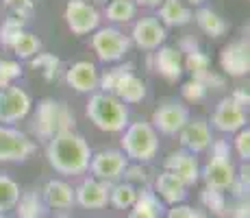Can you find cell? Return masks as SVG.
I'll list each match as a JSON object with an SVG mask.
<instances>
[{"instance_id":"6da1fadb","label":"cell","mask_w":250,"mask_h":218,"mask_svg":"<svg viewBox=\"0 0 250 218\" xmlns=\"http://www.w3.org/2000/svg\"><path fill=\"white\" fill-rule=\"evenodd\" d=\"M46 159L55 172L65 174V177H79L89 170L91 148L81 133L63 131L52 140H48Z\"/></svg>"},{"instance_id":"7a4b0ae2","label":"cell","mask_w":250,"mask_h":218,"mask_svg":"<svg viewBox=\"0 0 250 218\" xmlns=\"http://www.w3.org/2000/svg\"><path fill=\"white\" fill-rule=\"evenodd\" d=\"M85 114L94 122V127L104 133H122L128 127V107L113 94L94 92L87 100Z\"/></svg>"},{"instance_id":"3957f363","label":"cell","mask_w":250,"mask_h":218,"mask_svg":"<svg viewBox=\"0 0 250 218\" xmlns=\"http://www.w3.org/2000/svg\"><path fill=\"white\" fill-rule=\"evenodd\" d=\"M74 114L68 103L44 98L42 103H37L35 116H33V131L40 140H52L63 131H74Z\"/></svg>"},{"instance_id":"277c9868","label":"cell","mask_w":250,"mask_h":218,"mask_svg":"<svg viewBox=\"0 0 250 218\" xmlns=\"http://www.w3.org/2000/svg\"><path fill=\"white\" fill-rule=\"evenodd\" d=\"M122 153L135 164H148L159 153V133L150 122H128L122 131Z\"/></svg>"},{"instance_id":"5b68a950","label":"cell","mask_w":250,"mask_h":218,"mask_svg":"<svg viewBox=\"0 0 250 218\" xmlns=\"http://www.w3.org/2000/svg\"><path fill=\"white\" fill-rule=\"evenodd\" d=\"M131 37L124 35L120 28L115 26H100L98 31H94L91 35V48L98 55L100 61L104 64H115L122 61L124 55L131 50Z\"/></svg>"},{"instance_id":"8992f818","label":"cell","mask_w":250,"mask_h":218,"mask_svg":"<svg viewBox=\"0 0 250 218\" xmlns=\"http://www.w3.org/2000/svg\"><path fill=\"white\" fill-rule=\"evenodd\" d=\"M33 109V98L24 87L9 85L0 90V124L13 127L24 120Z\"/></svg>"},{"instance_id":"52a82bcc","label":"cell","mask_w":250,"mask_h":218,"mask_svg":"<svg viewBox=\"0 0 250 218\" xmlns=\"http://www.w3.org/2000/svg\"><path fill=\"white\" fill-rule=\"evenodd\" d=\"M128 168V159L120 148H104V151L91 153V162H89V172L94 179L104 183H115L124 177Z\"/></svg>"},{"instance_id":"ba28073f","label":"cell","mask_w":250,"mask_h":218,"mask_svg":"<svg viewBox=\"0 0 250 218\" xmlns=\"http://www.w3.org/2000/svg\"><path fill=\"white\" fill-rule=\"evenodd\" d=\"M37 151L35 140H31L26 133H22L16 127L0 124V164L9 162H26Z\"/></svg>"},{"instance_id":"9c48e42d","label":"cell","mask_w":250,"mask_h":218,"mask_svg":"<svg viewBox=\"0 0 250 218\" xmlns=\"http://www.w3.org/2000/svg\"><path fill=\"white\" fill-rule=\"evenodd\" d=\"M189 109L179 100H163V103L152 111L150 124L157 133L161 135H179L181 129L189 122Z\"/></svg>"},{"instance_id":"30bf717a","label":"cell","mask_w":250,"mask_h":218,"mask_svg":"<svg viewBox=\"0 0 250 218\" xmlns=\"http://www.w3.org/2000/svg\"><path fill=\"white\" fill-rule=\"evenodd\" d=\"M63 18L74 35H89V33L98 31L100 20H103L98 9L85 0H68Z\"/></svg>"},{"instance_id":"8fae6325","label":"cell","mask_w":250,"mask_h":218,"mask_svg":"<svg viewBox=\"0 0 250 218\" xmlns=\"http://www.w3.org/2000/svg\"><path fill=\"white\" fill-rule=\"evenodd\" d=\"M211 124L213 129H218L220 133H237L244 127H248V116L246 109L239 107L230 96L222 98L213 109V116H211Z\"/></svg>"},{"instance_id":"7c38bea8","label":"cell","mask_w":250,"mask_h":218,"mask_svg":"<svg viewBox=\"0 0 250 218\" xmlns=\"http://www.w3.org/2000/svg\"><path fill=\"white\" fill-rule=\"evenodd\" d=\"M131 44H135L137 48L142 50H157V48L163 46L167 37L166 26L157 20V16H146V18H139V20L133 24V31H131Z\"/></svg>"},{"instance_id":"4fadbf2b","label":"cell","mask_w":250,"mask_h":218,"mask_svg":"<svg viewBox=\"0 0 250 218\" xmlns=\"http://www.w3.org/2000/svg\"><path fill=\"white\" fill-rule=\"evenodd\" d=\"M220 66L229 76H246L250 72V42L248 37L227 44L220 52Z\"/></svg>"},{"instance_id":"5bb4252c","label":"cell","mask_w":250,"mask_h":218,"mask_svg":"<svg viewBox=\"0 0 250 218\" xmlns=\"http://www.w3.org/2000/svg\"><path fill=\"white\" fill-rule=\"evenodd\" d=\"M235 177H237V170L230 157H209V162L200 168V179H205L207 188L211 190H230Z\"/></svg>"},{"instance_id":"9a60e30c","label":"cell","mask_w":250,"mask_h":218,"mask_svg":"<svg viewBox=\"0 0 250 218\" xmlns=\"http://www.w3.org/2000/svg\"><path fill=\"white\" fill-rule=\"evenodd\" d=\"M111 94L118 100H122L124 105H137L146 98V83H144L142 76H137L133 72V64L122 66Z\"/></svg>"},{"instance_id":"2e32d148","label":"cell","mask_w":250,"mask_h":218,"mask_svg":"<svg viewBox=\"0 0 250 218\" xmlns=\"http://www.w3.org/2000/svg\"><path fill=\"white\" fill-rule=\"evenodd\" d=\"M179 138H181L183 151L191 155L209 151L211 142H213V133H211V127L205 118H194V120L189 118V122L181 129Z\"/></svg>"},{"instance_id":"e0dca14e","label":"cell","mask_w":250,"mask_h":218,"mask_svg":"<svg viewBox=\"0 0 250 218\" xmlns=\"http://www.w3.org/2000/svg\"><path fill=\"white\" fill-rule=\"evenodd\" d=\"M163 170L172 172L174 177H179L183 183H185L187 188L189 186H196L200 179V164H198V157L187 151H183V148H179V151H172L170 155H167L166 159V168Z\"/></svg>"},{"instance_id":"ac0fdd59","label":"cell","mask_w":250,"mask_h":218,"mask_svg":"<svg viewBox=\"0 0 250 218\" xmlns=\"http://www.w3.org/2000/svg\"><path fill=\"white\" fill-rule=\"evenodd\" d=\"M109 183L87 177L74 188V201L85 210H103L109 205Z\"/></svg>"},{"instance_id":"d6986e66","label":"cell","mask_w":250,"mask_h":218,"mask_svg":"<svg viewBox=\"0 0 250 218\" xmlns=\"http://www.w3.org/2000/svg\"><path fill=\"white\" fill-rule=\"evenodd\" d=\"M65 81L79 94H94V92H98L100 72L91 61H76L65 72Z\"/></svg>"},{"instance_id":"ffe728a7","label":"cell","mask_w":250,"mask_h":218,"mask_svg":"<svg viewBox=\"0 0 250 218\" xmlns=\"http://www.w3.org/2000/svg\"><path fill=\"white\" fill-rule=\"evenodd\" d=\"M155 72L174 83L183 76V52L176 46H161L155 52Z\"/></svg>"},{"instance_id":"44dd1931","label":"cell","mask_w":250,"mask_h":218,"mask_svg":"<svg viewBox=\"0 0 250 218\" xmlns=\"http://www.w3.org/2000/svg\"><path fill=\"white\" fill-rule=\"evenodd\" d=\"M155 192L157 196H159V201L163 205H181V203H185L187 198V186L181 181L179 177H174L172 172L163 170L159 172V177H157L155 181Z\"/></svg>"},{"instance_id":"7402d4cb","label":"cell","mask_w":250,"mask_h":218,"mask_svg":"<svg viewBox=\"0 0 250 218\" xmlns=\"http://www.w3.org/2000/svg\"><path fill=\"white\" fill-rule=\"evenodd\" d=\"M42 198H44L46 207L48 210H70L72 205H74V188L70 186L68 181H63V179H50V181H46L44 190L40 192Z\"/></svg>"},{"instance_id":"603a6c76","label":"cell","mask_w":250,"mask_h":218,"mask_svg":"<svg viewBox=\"0 0 250 218\" xmlns=\"http://www.w3.org/2000/svg\"><path fill=\"white\" fill-rule=\"evenodd\" d=\"M163 26H185L194 20V11L183 0H163L157 16Z\"/></svg>"},{"instance_id":"cb8c5ba5","label":"cell","mask_w":250,"mask_h":218,"mask_svg":"<svg viewBox=\"0 0 250 218\" xmlns=\"http://www.w3.org/2000/svg\"><path fill=\"white\" fill-rule=\"evenodd\" d=\"M163 214H166V205L159 201V196L150 188H142L126 218H163Z\"/></svg>"},{"instance_id":"d4e9b609","label":"cell","mask_w":250,"mask_h":218,"mask_svg":"<svg viewBox=\"0 0 250 218\" xmlns=\"http://www.w3.org/2000/svg\"><path fill=\"white\" fill-rule=\"evenodd\" d=\"M194 20L198 24V28L203 33H207L209 37H222L229 33V22L220 16L218 11L209 7H200L198 11L194 13Z\"/></svg>"},{"instance_id":"484cf974","label":"cell","mask_w":250,"mask_h":218,"mask_svg":"<svg viewBox=\"0 0 250 218\" xmlns=\"http://www.w3.org/2000/svg\"><path fill=\"white\" fill-rule=\"evenodd\" d=\"M13 210H16L18 218H46L48 216V207L37 190L22 192Z\"/></svg>"},{"instance_id":"4316f807","label":"cell","mask_w":250,"mask_h":218,"mask_svg":"<svg viewBox=\"0 0 250 218\" xmlns=\"http://www.w3.org/2000/svg\"><path fill=\"white\" fill-rule=\"evenodd\" d=\"M137 192L139 188H135L128 181H118L109 188V203L118 210H131L137 201Z\"/></svg>"},{"instance_id":"83f0119b","label":"cell","mask_w":250,"mask_h":218,"mask_svg":"<svg viewBox=\"0 0 250 218\" xmlns=\"http://www.w3.org/2000/svg\"><path fill=\"white\" fill-rule=\"evenodd\" d=\"M20 194V183L9 174H0V214H7L9 210H13Z\"/></svg>"},{"instance_id":"f1b7e54d","label":"cell","mask_w":250,"mask_h":218,"mask_svg":"<svg viewBox=\"0 0 250 218\" xmlns=\"http://www.w3.org/2000/svg\"><path fill=\"white\" fill-rule=\"evenodd\" d=\"M31 68L35 72H40L46 81H55L61 70V59L52 52H37L31 59Z\"/></svg>"},{"instance_id":"f546056e","label":"cell","mask_w":250,"mask_h":218,"mask_svg":"<svg viewBox=\"0 0 250 218\" xmlns=\"http://www.w3.org/2000/svg\"><path fill=\"white\" fill-rule=\"evenodd\" d=\"M11 50L18 59H33V57L42 50V40L35 35V33L22 31L20 35H18V40L13 42Z\"/></svg>"},{"instance_id":"4dcf8cb0","label":"cell","mask_w":250,"mask_h":218,"mask_svg":"<svg viewBox=\"0 0 250 218\" xmlns=\"http://www.w3.org/2000/svg\"><path fill=\"white\" fill-rule=\"evenodd\" d=\"M135 13H137V7L133 0H111V2L107 4V9H104L107 20H111L115 24L131 22L133 18H135Z\"/></svg>"},{"instance_id":"1f68e13d","label":"cell","mask_w":250,"mask_h":218,"mask_svg":"<svg viewBox=\"0 0 250 218\" xmlns=\"http://www.w3.org/2000/svg\"><path fill=\"white\" fill-rule=\"evenodd\" d=\"M183 68H187L191 74V79H198L203 81L207 74L211 72V57L203 50H196V52H189V55L183 59Z\"/></svg>"},{"instance_id":"d6a6232c","label":"cell","mask_w":250,"mask_h":218,"mask_svg":"<svg viewBox=\"0 0 250 218\" xmlns=\"http://www.w3.org/2000/svg\"><path fill=\"white\" fill-rule=\"evenodd\" d=\"M200 201L213 216H227V196H224V192L205 188L203 194H200Z\"/></svg>"},{"instance_id":"836d02e7","label":"cell","mask_w":250,"mask_h":218,"mask_svg":"<svg viewBox=\"0 0 250 218\" xmlns=\"http://www.w3.org/2000/svg\"><path fill=\"white\" fill-rule=\"evenodd\" d=\"M24 24L26 22L18 20V18H11V16H9L7 20H2V24H0V46L11 48L13 42L18 40V35H20L22 31H26Z\"/></svg>"},{"instance_id":"e575fe53","label":"cell","mask_w":250,"mask_h":218,"mask_svg":"<svg viewBox=\"0 0 250 218\" xmlns=\"http://www.w3.org/2000/svg\"><path fill=\"white\" fill-rule=\"evenodd\" d=\"M22 76V66L20 61L13 59H0V90L2 87L13 85Z\"/></svg>"},{"instance_id":"d590c367","label":"cell","mask_w":250,"mask_h":218,"mask_svg":"<svg viewBox=\"0 0 250 218\" xmlns=\"http://www.w3.org/2000/svg\"><path fill=\"white\" fill-rule=\"evenodd\" d=\"M207 92H209V87H207L203 81H198V79L185 81V83H183V87H181L183 98L189 100V103H198V100H203L205 96H207Z\"/></svg>"},{"instance_id":"8d00e7d4","label":"cell","mask_w":250,"mask_h":218,"mask_svg":"<svg viewBox=\"0 0 250 218\" xmlns=\"http://www.w3.org/2000/svg\"><path fill=\"white\" fill-rule=\"evenodd\" d=\"M4 9L11 13V18L28 22L33 16V0H4Z\"/></svg>"},{"instance_id":"74e56055","label":"cell","mask_w":250,"mask_h":218,"mask_svg":"<svg viewBox=\"0 0 250 218\" xmlns=\"http://www.w3.org/2000/svg\"><path fill=\"white\" fill-rule=\"evenodd\" d=\"M163 218H209V216L203 210H194L191 205L181 203V205H172L170 210H166Z\"/></svg>"},{"instance_id":"f35d334b","label":"cell","mask_w":250,"mask_h":218,"mask_svg":"<svg viewBox=\"0 0 250 218\" xmlns=\"http://www.w3.org/2000/svg\"><path fill=\"white\" fill-rule=\"evenodd\" d=\"M235 151H237L242 162L250 159V129L248 127H244L242 131L235 133Z\"/></svg>"},{"instance_id":"ab89813d","label":"cell","mask_w":250,"mask_h":218,"mask_svg":"<svg viewBox=\"0 0 250 218\" xmlns=\"http://www.w3.org/2000/svg\"><path fill=\"white\" fill-rule=\"evenodd\" d=\"M124 177H126V181L133 183L135 188H137V183H142V188H146V183H148V172H146V168H142V164H135V166L128 164Z\"/></svg>"},{"instance_id":"60d3db41","label":"cell","mask_w":250,"mask_h":218,"mask_svg":"<svg viewBox=\"0 0 250 218\" xmlns=\"http://www.w3.org/2000/svg\"><path fill=\"white\" fill-rule=\"evenodd\" d=\"M209 151H211V157H230V144H229V140H215L213 138Z\"/></svg>"},{"instance_id":"b9f144b4","label":"cell","mask_w":250,"mask_h":218,"mask_svg":"<svg viewBox=\"0 0 250 218\" xmlns=\"http://www.w3.org/2000/svg\"><path fill=\"white\" fill-rule=\"evenodd\" d=\"M203 83H205L207 87H215V90H222V87L227 85V79H224L222 74H218V72L211 70L209 74H207L205 79H203Z\"/></svg>"},{"instance_id":"7bdbcfd3","label":"cell","mask_w":250,"mask_h":218,"mask_svg":"<svg viewBox=\"0 0 250 218\" xmlns=\"http://www.w3.org/2000/svg\"><path fill=\"white\" fill-rule=\"evenodd\" d=\"M230 218H250L248 198H244V201H237V203H235V207L230 210Z\"/></svg>"},{"instance_id":"ee69618b","label":"cell","mask_w":250,"mask_h":218,"mask_svg":"<svg viewBox=\"0 0 250 218\" xmlns=\"http://www.w3.org/2000/svg\"><path fill=\"white\" fill-rule=\"evenodd\" d=\"M230 98L235 100V103L239 105V107H244V109H248V103H250V94H248V90H244V87H237V90L230 94Z\"/></svg>"},{"instance_id":"f6af8a7d","label":"cell","mask_w":250,"mask_h":218,"mask_svg":"<svg viewBox=\"0 0 250 218\" xmlns=\"http://www.w3.org/2000/svg\"><path fill=\"white\" fill-rule=\"evenodd\" d=\"M176 48H179L181 52H187V55H189V52L198 50V42L191 40V37H185V40H181V46H176Z\"/></svg>"},{"instance_id":"bcb514c9","label":"cell","mask_w":250,"mask_h":218,"mask_svg":"<svg viewBox=\"0 0 250 218\" xmlns=\"http://www.w3.org/2000/svg\"><path fill=\"white\" fill-rule=\"evenodd\" d=\"M135 7H146V9H159L163 0H133Z\"/></svg>"},{"instance_id":"7dc6e473","label":"cell","mask_w":250,"mask_h":218,"mask_svg":"<svg viewBox=\"0 0 250 218\" xmlns=\"http://www.w3.org/2000/svg\"><path fill=\"white\" fill-rule=\"evenodd\" d=\"M185 4H189V7H200V4L205 2V0H183Z\"/></svg>"},{"instance_id":"c3c4849f","label":"cell","mask_w":250,"mask_h":218,"mask_svg":"<svg viewBox=\"0 0 250 218\" xmlns=\"http://www.w3.org/2000/svg\"><path fill=\"white\" fill-rule=\"evenodd\" d=\"M85 2H87V0H85ZM89 2H104V0H89Z\"/></svg>"},{"instance_id":"681fc988","label":"cell","mask_w":250,"mask_h":218,"mask_svg":"<svg viewBox=\"0 0 250 218\" xmlns=\"http://www.w3.org/2000/svg\"><path fill=\"white\" fill-rule=\"evenodd\" d=\"M57 218H72V216H65V214H61V216H57Z\"/></svg>"},{"instance_id":"f907efd6","label":"cell","mask_w":250,"mask_h":218,"mask_svg":"<svg viewBox=\"0 0 250 218\" xmlns=\"http://www.w3.org/2000/svg\"><path fill=\"white\" fill-rule=\"evenodd\" d=\"M0 218H7V214H0Z\"/></svg>"}]
</instances>
